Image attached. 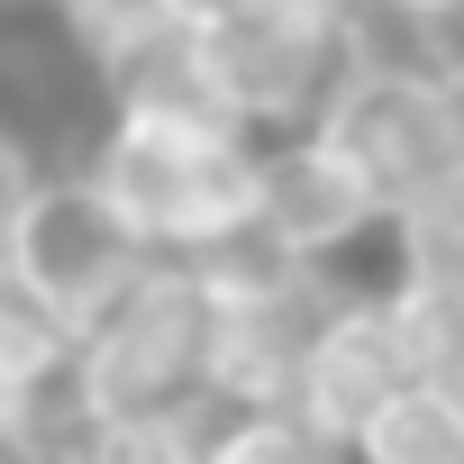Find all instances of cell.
Returning <instances> with one entry per match:
<instances>
[{"instance_id": "cell-14", "label": "cell", "mask_w": 464, "mask_h": 464, "mask_svg": "<svg viewBox=\"0 0 464 464\" xmlns=\"http://www.w3.org/2000/svg\"><path fill=\"white\" fill-rule=\"evenodd\" d=\"M55 10V28H64V46L101 73L110 55H128L137 37H155V28H173V0H46Z\"/></svg>"}, {"instance_id": "cell-17", "label": "cell", "mask_w": 464, "mask_h": 464, "mask_svg": "<svg viewBox=\"0 0 464 464\" xmlns=\"http://www.w3.org/2000/svg\"><path fill=\"white\" fill-rule=\"evenodd\" d=\"M218 10H237V0H173V19H191V28H200V19H218Z\"/></svg>"}, {"instance_id": "cell-18", "label": "cell", "mask_w": 464, "mask_h": 464, "mask_svg": "<svg viewBox=\"0 0 464 464\" xmlns=\"http://www.w3.org/2000/svg\"><path fill=\"white\" fill-rule=\"evenodd\" d=\"M292 10H319V19H355L364 0H292Z\"/></svg>"}, {"instance_id": "cell-12", "label": "cell", "mask_w": 464, "mask_h": 464, "mask_svg": "<svg viewBox=\"0 0 464 464\" xmlns=\"http://www.w3.org/2000/svg\"><path fill=\"white\" fill-rule=\"evenodd\" d=\"M200 437H209V401L128 410V419H82L64 464H200Z\"/></svg>"}, {"instance_id": "cell-7", "label": "cell", "mask_w": 464, "mask_h": 464, "mask_svg": "<svg viewBox=\"0 0 464 464\" xmlns=\"http://www.w3.org/2000/svg\"><path fill=\"white\" fill-rule=\"evenodd\" d=\"M401 382H410V364H401V337H392L382 292H355V283H346V301H337L328 328L310 337V364H301V382H292V410L319 419V428L346 446Z\"/></svg>"}, {"instance_id": "cell-13", "label": "cell", "mask_w": 464, "mask_h": 464, "mask_svg": "<svg viewBox=\"0 0 464 464\" xmlns=\"http://www.w3.org/2000/svg\"><path fill=\"white\" fill-rule=\"evenodd\" d=\"M392 237V274H428V283H464V173H446L437 191L401 200L382 218Z\"/></svg>"}, {"instance_id": "cell-8", "label": "cell", "mask_w": 464, "mask_h": 464, "mask_svg": "<svg viewBox=\"0 0 464 464\" xmlns=\"http://www.w3.org/2000/svg\"><path fill=\"white\" fill-rule=\"evenodd\" d=\"M346 464H464V392L410 373V382L346 437Z\"/></svg>"}, {"instance_id": "cell-3", "label": "cell", "mask_w": 464, "mask_h": 464, "mask_svg": "<svg viewBox=\"0 0 464 464\" xmlns=\"http://www.w3.org/2000/svg\"><path fill=\"white\" fill-rule=\"evenodd\" d=\"M310 128L382 191V209L464 173V92L419 46H346V73Z\"/></svg>"}, {"instance_id": "cell-16", "label": "cell", "mask_w": 464, "mask_h": 464, "mask_svg": "<svg viewBox=\"0 0 464 464\" xmlns=\"http://www.w3.org/2000/svg\"><path fill=\"white\" fill-rule=\"evenodd\" d=\"M364 10H392V19H428V10H446V0H364Z\"/></svg>"}, {"instance_id": "cell-10", "label": "cell", "mask_w": 464, "mask_h": 464, "mask_svg": "<svg viewBox=\"0 0 464 464\" xmlns=\"http://www.w3.org/2000/svg\"><path fill=\"white\" fill-rule=\"evenodd\" d=\"M200 464H346V446L319 419H301L292 401H246V410H218L209 401Z\"/></svg>"}, {"instance_id": "cell-4", "label": "cell", "mask_w": 464, "mask_h": 464, "mask_svg": "<svg viewBox=\"0 0 464 464\" xmlns=\"http://www.w3.org/2000/svg\"><path fill=\"white\" fill-rule=\"evenodd\" d=\"M200 64H209L218 110L246 137H283V128H310L319 101L337 92L346 19L292 10V0H237V10L200 19Z\"/></svg>"}, {"instance_id": "cell-21", "label": "cell", "mask_w": 464, "mask_h": 464, "mask_svg": "<svg viewBox=\"0 0 464 464\" xmlns=\"http://www.w3.org/2000/svg\"><path fill=\"white\" fill-rule=\"evenodd\" d=\"M455 92H464V82H455Z\"/></svg>"}, {"instance_id": "cell-1", "label": "cell", "mask_w": 464, "mask_h": 464, "mask_svg": "<svg viewBox=\"0 0 464 464\" xmlns=\"http://www.w3.org/2000/svg\"><path fill=\"white\" fill-rule=\"evenodd\" d=\"M92 191L119 209V227L155 256H218L256 227V137L237 119H146L110 110L82 146Z\"/></svg>"}, {"instance_id": "cell-19", "label": "cell", "mask_w": 464, "mask_h": 464, "mask_svg": "<svg viewBox=\"0 0 464 464\" xmlns=\"http://www.w3.org/2000/svg\"><path fill=\"white\" fill-rule=\"evenodd\" d=\"M19 410H28V401H19V392H10V382H0V428H10V419H19Z\"/></svg>"}, {"instance_id": "cell-20", "label": "cell", "mask_w": 464, "mask_h": 464, "mask_svg": "<svg viewBox=\"0 0 464 464\" xmlns=\"http://www.w3.org/2000/svg\"><path fill=\"white\" fill-rule=\"evenodd\" d=\"M0 10H37V0H0Z\"/></svg>"}, {"instance_id": "cell-9", "label": "cell", "mask_w": 464, "mask_h": 464, "mask_svg": "<svg viewBox=\"0 0 464 464\" xmlns=\"http://www.w3.org/2000/svg\"><path fill=\"white\" fill-rule=\"evenodd\" d=\"M382 310H392L401 364H410L419 382H446V392H464V283L392 274V283H382Z\"/></svg>"}, {"instance_id": "cell-11", "label": "cell", "mask_w": 464, "mask_h": 464, "mask_svg": "<svg viewBox=\"0 0 464 464\" xmlns=\"http://www.w3.org/2000/svg\"><path fill=\"white\" fill-rule=\"evenodd\" d=\"M64 364H73V319L46 292H28L19 274H0V382L19 401H37L64 382Z\"/></svg>"}, {"instance_id": "cell-5", "label": "cell", "mask_w": 464, "mask_h": 464, "mask_svg": "<svg viewBox=\"0 0 464 464\" xmlns=\"http://www.w3.org/2000/svg\"><path fill=\"white\" fill-rule=\"evenodd\" d=\"M0 256H10V274H19L28 292H46V301L82 328L155 246H137L128 227H119V209L92 191L82 164H46L37 191L19 200V218H10V237H0Z\"/></svg>"}, {"instance_id": "cell-2", "label": "cell", "mask_w": 464, "mask_h": 464, "mask_svg": "<svg viewBox=\"0 0 464 464\" xmlns=\"http://www.w3.org/2000/svg\"><path fill=\"white\" fill-rule=\"evenodd\" d=\"M64 401L82 419L182 410L209 401V283L182 256H146L82 328L64 364Z\"/></svg>"}, {"instance_id": "cell-6", "label": "cell", "mask_w": 464, "mask_h": 464, "mask_svg": "<svg viewBox=\"0 0 464 464\" xmlns=\"http://www.w3.org/2000/svg\"><path fill=\"white\" fill-rule=\"evenodd\" d=\"M382 191L319 137V128H283L256 137V237L292 265H346L355 246L382 237Z\"/></svg>"}, {"instance_id": "cell-15", "label": "cell", "mask_w": 464, "mask_h": 464, "mask_svg": "<svg viewBox=\"0 0 464 464\" xmlns=\"http://www.w3.org/2000/svg\"><path fill=\"white\" fill-rule=\"evenodd\" d=\"M37 173H46V146H37L28 128H10V119H0V237H10L19 200L37 191Z\"/></svg>"}]
</instances>
